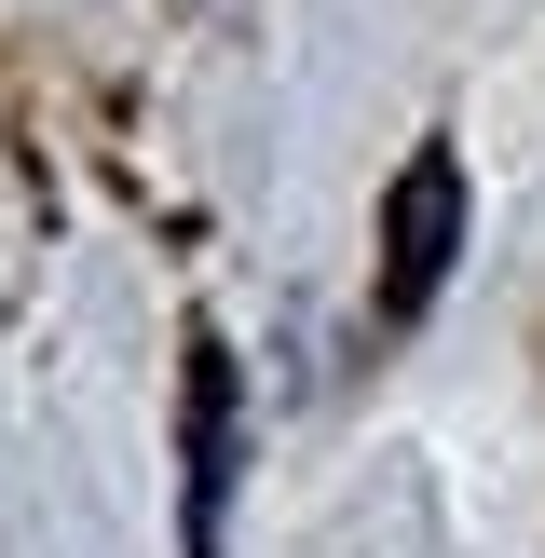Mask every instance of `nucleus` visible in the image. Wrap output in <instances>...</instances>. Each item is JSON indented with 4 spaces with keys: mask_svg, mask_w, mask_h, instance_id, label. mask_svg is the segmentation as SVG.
<instances>
[{
    "mask_svg": "<svg viewBox=\"0 0 545 558\" xmlns=\"http://www.w3.org/2000/svg\"><path fill=\"white\" fill-rule=\"evenodd\" d=\"M450 232H463V163L423 150V163L396 178V218H382V314H423V300H436Z\"/></svg>",
    "mask_w": 545,
    "mask_h": 558,
    "instance_id": "1",
    "label": "nucleus"
},
{
    "mask_svg": "<svg viewBox=\"0 0 545 558\" xmlns=\"http://www.w3.org/2000/svg\"><path fill=\"white\" fill-rule=\"evenodd\" d=\"M178 436H191V558H218V518H232V354H218V341H191Z\"/></svg>",
    "mask_w": 545,
    "mask_h": 558,
    "instance_id": "2",
    "label": "nucleus"
}]
</instances>
